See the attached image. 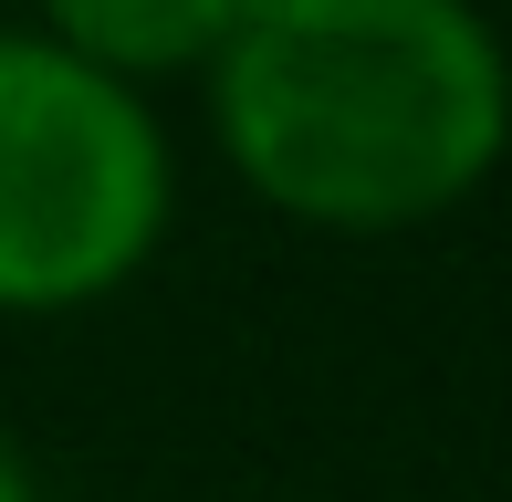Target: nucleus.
Segmentation results:
<instances>
[{
	"instance_id": "2",
	"label": "nucleus",
	"mask_w": 512,
	"mask_h": 502,
	"mask_svg": "<svg viewBox=\"0 0 512 502\" xmlns=\"http://www.w3.org/2000/svg\"><path fill=\"white\" fill-rule=\"evenodd\" d=\"M168 126L53 32H0V314H84L157 262Z\"/></svg>"
},
{
	"instance_id": "1",
	"label": "nucleus",
	"mask_w": 512,
	"mask_h": 502,
	"mask_svg": "<svg viewBox=\"0 0 512 502\" xmlns=\"http://www.w3.org/2000/svg\"><path fill=\"white\" fill-rule=\"evenodd\" d=\"M199 95L220 168L345 241L450 220L512 147V53L481 0H241Z\"/></svg>"
},
{
	"instance_id": "3",
	"label": "nucleus",
	"mask_w": 512,
	"mask_h": 502,
	"mask_svg": "<svg viewBox=\"0 0 512 502\" xmlns=\"http://www.w3.org/2000/svg\"><path fill=\"white\" fill-rule=\"evenodd\" d=\"M230 21H241V0H42L32 32H53L63 53H84L95 74L157 95V84H199L209 74Z\"/></svg>"
},
{
	"instance_id": "4",
	"label": "nucleus",
	"mask_w": 512,
	"mask_h": 502,
	"mask_svg": "<svg viewBox=\"0 0 512 502\" xmlns=\"http://www.w3.org/2000/svg\"><path fill=\"white\" fill-rule=\"evenodd\" d=\"M0 502H42V471H32V450H21L11 419H0Z\"/></svg>"
}]
</instances>
